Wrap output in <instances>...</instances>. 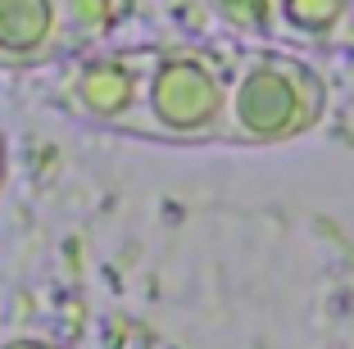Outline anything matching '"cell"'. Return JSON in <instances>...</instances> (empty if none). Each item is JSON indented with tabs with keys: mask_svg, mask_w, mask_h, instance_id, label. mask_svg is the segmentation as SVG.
I'll use <instances>...</instances> for the list:
<instances>
[{
	"mask_svg": "<svg viewBox=\"0 0 354 349\" xmlns=\"http://www.w3.org/2000/svg\"><path fill=\"white\" fill-rule=\"evenodd\" d=\"M0 349H59V345H46V340H10V345Z\"/></svg>",
	"mask_w": 354,
	"mask_h": 349,
	"instance_id": "cell-7",
	"label": "cell"
},
{
	"mask_svg": "<svg viewBox=\"0 0 354 349\" xmlns=\"http://www.w3.org/2000/svg\"><path fill=\"white\" fill-rule=\"evenodd\" d=\"M0 182H5V132H0Z\"/></svg>",
	"mask_w": 354,
	"mask_h": 349,
	"instance_id": "cell-8",
	"label": "cell"
},
{
	"mask_svg": "<svg viewBox=\"0 0 354 349\" xmlns=\"http://www.w3.org/2000/svg\"><path fill=\"white\" fill-rule=\"evenodd\" d=\"M354 0H277L272 5V41L309 46V50H345L350 46Z\"/></svg>",
	"mask_w": 354,
	"mask_h": 349,
	"instance_id": "cell-5",
	"label": "cell"
},
{
	"mask_svg": "<svg viewBox=\"0 0 354 349\" xmlns=\"http://www.w3.org/2000/svg\"><path fill=\"white\" fill-rule=\"evenodd\" d=\"M232 37L223 41H155L127 136L155 145H223L227 82L236 64Z\"/></svg>",
	"mask_w": 354,
	"mask_h": 349,
	"instance_id": "cell-1",
	"label": "cell"
},
{
	"mask_svg": "<svg viewBox=\"0 0 354 349\" xmlns=\"http://www.w3.org/2000/svg\"><path fill=\"white\" fill-rule=\"evenodd\" d=\"M272 5L277 0H209L232 41H272Z\"/></svg>",
	"mask_w": 354,
	"mask_h": 349,
	"instance_id": "cell-6",
	"label": "cell"
},
{
	"mask_svg": "<svg viewBox=\"0 0 354 349\" xmlns=\"http://www.w3.org/2000/svg\"><path fill=\"white\" fill-rule=\"evenodd\" d=\"M118 0H0V73H32L95 50Z\"/></svg>",
	"mask_w": 354,
	"mask_h": 349,
	"instance_id": "cell-3",
	"label": "cell"
},
{
	"mask_svg": "<svg viewBox=\"0 0 354 349\" xmlns=\"http://www.w3.org/2000/svg\"><path fill=\"white\" fill-rule=\"evenodd\" d=\"M327 118V82L309 59L268 41H241L227 82L223 145L268 150L309 136Z\"/></svg>",
	"mask_w": 354,
	"mask_h": 349,
	"instance_id": "cell-2",
	"label": "cell"
},
{
	"mask_svg": "<svg viewBox=\"0 0 354 349\" xmlns=\"http://www.w3.org/2000/svg\"><path fill=\"white\" fill-rule=\"evenodd\" d=\"M345 50H354V10H350V46H345Z\"/></svg>",
	"mask_w": 354,
	"mask_h": 349,
	"instance_id": "cell-9",
	"label": "cell"
},
{
	"mask_svg": "<svg viewBox=\"0 0 354 349\" xmlns=\"http://www.w3.org/2000/svg\"><path fill=\"white\" fill-rule=\"evenodd\" d=\"M150 46L155 41L95 46V50L68 59V68L59 73V86H55V100L77 123L127 136L136 100H141V82H146V68H150Z\"/></svg>",
	"mask_w": 354,
	"mask_h": 349,
	"instance_id": "cell-4",
	"label": "cell"
}]
</instances>
